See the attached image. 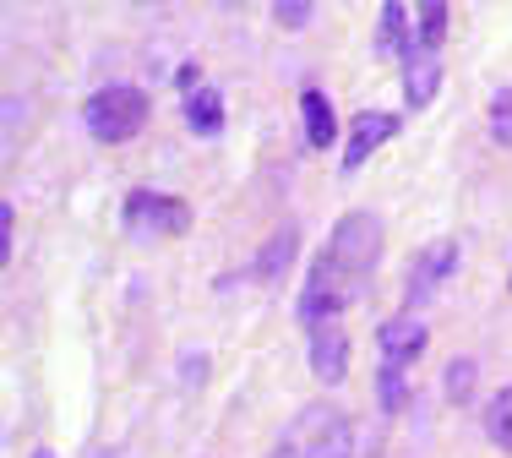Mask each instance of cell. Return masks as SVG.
Masks as SVG:
<instances>
[{
	"label": "cell",
	"mask_w": 512,
	"mask_h": 458,
	"mask_svg": "<svg viewBox=\"0 0 512 458\" xmlns=\"http://www.w3.org/2000/svg\"><path fill=\"white\" fill-rule=\"evenodd\" d=\"M376 262H382V219L376 213H344L327 235V246L316 251L306 289H300V322L316 333L327 322H338V311L355 306L371 284Z\"/></svg>",
	"instance_id": "cell-1"
},
{
	"label": "cell",
	"mask_w": 512,
	"mask_h": 458,
	"mask_svg": "<svg viewBox=\"0 0 512 458\" xmlns=\"http://www.w3.org/2000/svg\"><path fill=\"white\" fill-rule=\"evenodd\" d=\"M267 458H355V437L333 404H311L295 415V426L278 437V448Z\"/></svg>",
	"instance_id": "cell-2"
},
{
	"label": "cell",
	"mask_w": 512,
	"mask_h": 458,
	"mask_svg": "<svg viewBox=\"0 0 512 458\" xmlns=\"http://www.w3.org/2000/svg\"><path fill=\"white\" fill-rule=\"evenodd\" d=\"M82 120H88V131L99 142H131L142 126H148V93L142 88H126V82H115V88H99L88 99V110H82Z\"/></svg>",
	"instance_id": "cell-3"
},
{
	"label": "cell",
	"mask_w": 512,
	"mask_h": 458,
	"mask_svg": "<svg viewBox=\"0 0 512 458\" xmlns=\"http://www.w3.org/2000/svg\"><path fill=\"white\" fill-rule=\"evenodd\" d=\"M126 229H137V235H186L191 202L164 197V191H131L126 197Z\"/></svg>",
	"instance_id": "cell-4"
},
{
	"label": "cell",
	"mask_w": 512,
	"mask_h": 458,
	"mask_svg": "<svg viewBox=\"0 0 512 458\" xmlns=\"http://www.w3.org/2000/svg\"><path fill=\"white\" fill-rule=\"evenodd\" d=\"M458 273V246L453 240H436V246H425L420 257H414L409 279H404V306H425V300L436 295L447 279Z\"/></svg>",
	"instance_id": "cell-5"
},
{
	"label": "cell",
	"mask_w": 512,
	"mask_h": 458,
	"mask_svg": "<svg viewBox=\"0 0 512 458\" xmlns=\"http://www.w3.org/2000/svg\"><path fill=\"white\" fill-rule=\"evenodd\" d=\"M398 137V115L393 110H360L355 115V126H349V148H344V170L355 175L365 159H371L382 142H393Z\"/></svg>",
	"instance_id": "cell-6"
},
{
	"label": "cell",
	"mask_w": 512,
	"mask_h": 458,
	"mask_svg": "<svg viewBox=\"0 0 512 458\" xmlns=\"http://www.w3.org/2000/svg\"><path fill=\"white\" fill-rule=\"evenodd\" d=\"M311 371L327 388H338V382L349 377V333L338 328V322H327V328L311 333Z\"/></svg>",
	"instance_id": "cell-7"
},
{
	"label": "cell",
	"mask_w": 512,
	"mask_h": 458,
	"mask_svg": "<svg viewBox=\"0 0 512 458\" xmlns=\"http://www.w3.org/2000/svg\"><path fill=\"white\" fill-rule=\"evenodd\" d=\"M425 339H431V333H425V322L420 317H387L382 328H376V344H382V360L387 366H414V355H420L425 349Z\"/></svg>",
	"instance_id": "cell-8"
},
{
	"label": "cell",
	"mask_w": 512,
	"mask_h": 458,
	"mask_svg": "<svg viewBox=\"0 0 512 458\" xmlns=\"http://www.w3.org/2000/svg\"><path fill=\"white\" fill-rule=\"evenodd\" d=\"M436 88H442V55L409 44V55H404V99H409V110H425V104L436 99Z\"/></svg>",
	"instance_id": "cell-9"
},
{
	"label": "cell",
	"mask_w": 512,
	"mask_h": 458,
	"mask_svg": "<svg viewBox=\"0 0 512 458\" xmlns=\"http://www.w3.org/2000/svg\"><path fill=\"white\" fill-rule=\"evenodd\" d=\"M295 251H300V229L295 224H284V229H273V240H267L262 251H256V262H251V279H262V284H273L278 273L295 262Z\"/></svg>",
	"instance_id": "cell-10"
},
{
	"label": "cell",
	"mask_w": 512,
	"mask_h": 458,
	"mask_svg": "<svg viewBox=\"0 0 512 458\" xmlns=\"http://www.w3.org/2000/svg\"><path fill=\"white\" fill-rule=\"evenodd\" d=\"M300 115H306V142H311V148L338 142V115H333V104H327L322 88H306V93H300Z\"/></svg>",
	"instance_id": "cell-11"
},
{
	"label": "cell",
	"mask_w": 512,
	"mask_h": 458,
	"mask_svg": "<svg viewBox=\"0 0 512 458\" xmlns=\"http://www.w3.org/2000/svg\"><path fill=\"white\" fill-rule=\"evenodd\" d=\"M409 6H398V0H387L382 6V22H376V55H409Z\"/></svg>",
	"instance_id": "cell-12"
},
{
	"label": "cell",
	"mask_w": 512,
	"mask_h": 458,
	"mask_svg": "<svg viewBox=\"0 0 512 458\" xmlns=\"http://www.w3.org/2000/svg\"><path fill=\"white\" fill-rule=\"evenodd\" d=\"M186 126L197 131V137H218V131H224V99H218L213 88H197L186 99Z\"/></svg>",
	"instance_id": "cell-13"
},
{
	"label": "cell",
	"mask_w": 512,
	"mask_h": 458,
	"mask_svg": "<svg viewBox=\"0 0 512 458\" xmlns=\"http://www.w3.org/2000/svg\"><path fill=\"white\" fill-rule=\"evenodd\" d=\"M447 0H425V6H414V39L409 44H420V50H442V39H447Z\"/></svg>",
	"instance_id": "cell-14"
},
{
	"label": "cell",
	"mask_w": 512,
	"mask_h": 458,
	"mask_svg": "<svg viewBox=\"0 0 512 458\" xmlns=\"http://www.w3.org/2000/svg\"><path fill=\"white\" fill-rule=\"evenodd\" d=\"M485 437L502 453H512V388H502L491 404H485Z\"/></svg>",
	"instance_id": "cell-15"
},
{
	"label": "cell",
	"mask_w": 512,
	"mask_h": 458,
	"mask_svg": "<svg viewBox=\"0 0 512 458\" xmlns=\"http://www.w3.org/2000/svg\"><path fill=\"white\" fill-rule=\"evenodd\" d=\"M474 382H480V360L458 355L453 366H447V377H442V393H447L453 404H469V399H474Z\"/></svg>",
	"instance_id": "cell-16"
},
{
	"label": "cell",
	"mask_w": 512,
	"mask_h": 458,
	"mask_svg": "<svg viewBox=\"0 0 512 458\" xmlns=\"http://www.w3.org/2000/svg\"><path fill=\"white\" fill-rule=\"evenodd\" d=\"M376 393H382V409H404V404H409L404 366H387V360H382V377H376Z\"/></svg>",
	"instance_id": "cell-17"
},
{
	"label": "cell",
	"mask_w": 512,
	"mask_h": 458,
	"mask_svg": "<svg viewBox=\"0 0 512 458\" xmlns=\"http://www.w3.org/2000/svg\"><path fill=\"white\" fill-rule=\"evenodd\" d=\"M491 137L502 142V148H512V88H502L491 99Z\"/></svg>",
	"instance_id": "cell-18"
},
{
	"label": "cell",
	"mask_w": 512,
	"mask_h": 458,
	"mask_svg": "<svg viewBox=\"0 0 512 458\" xmlns=\"http://www.w3.org/2000/svg\"><path fill=\"white\" fill-rule=\"evenodd\" d=\"M311 17H316L311 0H278V6H273V22H278V28H306Z\"/></svg>",
	"instance_id": "cell-19"
},
{
	"label": "cell",
	"mask_w": 512,
	"mask_h": 458,
	"mask_svg": "<svg viewBox=\"0 0 512 458\" xmlns=\"http://www.w3.org/2000/svg\"><path fill=\"white\" fill-rule=\"evenodd\" d=\"M11 229H17V208H11V202H0V262L11 257Z\"/></svg>",
	"instance_id": "cell-20"
},
{
	"label": "cell",
	"mask_w": 512,
	"mask_h": 458,
	"mask_svg": "<svg viewBox=\"0 0 512 458\" xmlns=\"http://www.w3.org/2000/svg\"><path fill=\"white\" fill-rule=\"evenodd\" d=\"M175 82L186 88V99H191V93L202 88V71H197V66H180V71H175Z\"/></svg>",
	"instance_id": "cell-21"
},
{
	"label": "cell",
	"mask_w": 512,
	"mask_h": 458,
	"mask_svg": "<svg viewBox=\"0 0 512 458\" xmlns=\"http://www.w3.org/2000/svg\"><path fill=\"white\" fill-rule=\"evenodd\" d=\"M33 458H55V453H50V448H39V453H33Z\"/></svg>",
	"instance_id": "cell-22"
}]
</instances>
